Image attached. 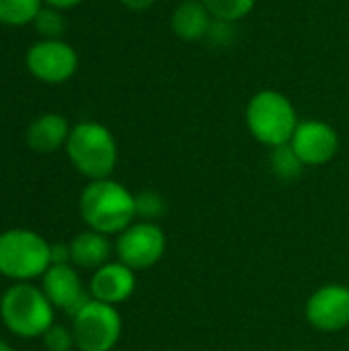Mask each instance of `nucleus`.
<instances>
[{
  "instance_id": "nucleus-18",
  "label": "nucleus",
  "mask_w": 349,
  "mask_h": 351,
  "mask_svg": "<svg viewBox=\"0 0 349 351\" xmlns=\"http://www.w3.org/2000/svg\"><path fill=\"white\" fill-rule=\"evenodd\" d=\"M202 2L210 10L214 21L239 23L253 12L257 0H202Z\"/></svg>"
},
{
  "instance_id": "nucleus-6",
  "label": "nucleus",
  "mask_w": 349,
  "mask_h": 351,
  "mask_svg": "<svg viewBox=\"0 0 349 351\" xmlns=\"http://www.w3.org/2000/svg\"><path fill=\"white\" fill-rule=\"evenodd\" d=\"M72 333L76 350L111 351L121 337V315L117 306L88 300L78 313L72 315Z\"/></svg>"
},
{
  "instance_id": "nucleus-19",
  "label": "nucleus",
  "mask_w": 349,
  "mask_h": 351,
  "mask_svg": "<svg viewBox=\"0 0 349 351\" xmlns=\"http://www.w3.org/2000/svg\"><path fill=\"white\" fill-rule=\"evenodd\" d=\"M165 212H167V199L158 191L146 189V191L136 193V218L154 222V220L163 218Z\"/></svg>"
},
{
  "instance_id": "nucleus-14",
  "label": "nucleus",
  "mask_w": 349,
  "mask_h": 351,
  "mask_svg": "<svg viewBox=\"0 0 349 351\" xmlns=\"http://www.w3.org/2000/svg\"><path fill=\"white\" fill-rule=\"evenodd\" d=\"M70 132L72 130H70L66 117H62L58 113H45V115L37 117L31 123V128L27 130V144L31 150H35L39 154H49V152H56L62 146H66Z\"/></svg>"
},
{
  "instance_id": "nucleus-16",
  "label": "nucleus",
  "mask_w": 349,
  "mask_h": 351,
  "mask_svg": "<svg viewBox=\"0 0 349 351\" xmlns=\"http://www.w3.org/2000/svg\"><path fill=\"white\" fill-rule=\"evenodd\" d=\"M272 171L278 179L282 181H294L302 175L304 165L298 158V154L294 152V148L290 144L272 148V158H269Z\"/></svg>"
},
{
  "instance_id": "nucleus-5",
  "label": "nucleus",
  "mask_w": 349,
  "mask_h": 351,
  "mask_svg": "<svg viewBox=\"0 0 349 351\" xmlns=\"http://www.w3.org/2000/svg\"><path fill=\"white\" fill-rule=\"evenodd\" d=\"M51 245L35 230L10 228L0 232V276L12 282L43 278L51 265Z\"/></svg>"
},
{
  "instance_id": "nucleus-7",
  "label": "nucleus",
  "mask_w": 349,
  "mask_h": 351,
  "mask_svg": "<svg viewBox=\"0 0 349 351\" xmlns=\"http://www.w3.org/2000/svg\"><path fill=\"white\" fill-rule=\"evenodd\" d=\"M167 251V234L156 222H134L117 234L115 255L117 261L134 271L154 267Z\"/></svg>"
},
{
  "instance_id": "nucleus-8",
  "label": "nucleus",
  "mask_w": 349,
  "mask_h": 351,
  "mask_svg": "<svg viewBox=\"0 0 349 351\" xmlns=\"http://www.w3.org/2000/svg\"><path fill=\"white\" fill-rule=\"evenodd\" d=\"M311 327L323 333H339L349 327V288L344 284H325L315 290L304 306Z\"/></svg>"
},
{
  "instance_id": "nucleus-3",
  "label": "nucleus",
  "mask_w": 349,
  "mask_h": 351,
  "mask_svg": "<svg viewBox=\"0 0 349 351\" xmlns=\"http://www.w3.org/2000/svg\"><path fill=\"white\" fill-rule=\"evenodd\" d=\"M53 304L41 288L29 282H14L0 298L2 325L21 339L43 337L53 325Z\"/></svg>"
},
{
  "instance_id": "nucleus-1",
  "label": "nucleus",
  "mask_w": 349,
  "mask_h": 351,
  "mask_svg": "<svg viewBox=\"0 0 349 351\" xmlns=\"http://www.w3.org/2000/svg\"><path fill=\"white\" fill-rule=\"evenodd\" d=\"M78 208L84 224L105 237H117L136 220V195L111 177L91 181L80 193Z\"/></svg>"
},
{
  "instance_id": "nucleus-10",
  "label": "nucleus",
  "mask_w": 349,
  "mask_h": 351,
  "mask_svg": "<svg viewBox=\"0 0 349 351\" xmlns=\"http://www.w3.org/2000/svg\"><path fill=\"white\" fill-rule=\"evenodd\" d=\"M290 146L304 167H323L339 152V136L335 128L321 119H304L298 123Z\"/></svg>"
},
{
  "instance_id": "nucleus-26",
  "label": "nucleus",
  "mask_w": 349,
  "mask_h": 351,
  "mask_svg": "<svg viewBox=\"0 0 349 351\" xmlns=\"http://www.w3.org/2000/svg\"><path fill=\"white\" fill-rule=\"evenodd\" d=\"M0 351H14V350H12V346H10V343H6L4 339H0Z\"/></svg>"
},
{
  "instance_id": "nucleus-11",
  "label": "nucleus",
  "mask_w": 349,
  "mask_h": 351,
  "mask_svg": "<svg viewBox=\"0 0 349 351\" xmlns=\"http://www.w3.org/2000/svg\"><path fill=\"white\" fill-rule=\"evenodd\" d=\"M41 290L53 304V308H60L70 317L91 300V294L84 290L82 280L72 263L49 265V269L41 278Z\"/></svg>"
},
{
  "instance_id": "nucleus-20",
  "label": "nucleus",
  "mask_w": 349,
  "mask_h": 351,
  "mask_svg": "<svg viewBox=\"0 0 349 351\" xmlns=\"http://www.w3.org/2000/svg\"><path fill=\"white\" fill-rule=\"evenodd\" d=\"M33 23L37 31L47 39H60V35L66 31V19L58 8H41Z\"/></svg>"
},
{
  "instance_id": "nucleus-25",
  "label": "nucleus",
  "mask_w": 349,
  "mask_h": 351,
  "mask_svg": "<svg viewBox=\"0 0 349 351\" xmlns=\"http://www.w3.org/2000/svg\"><path fill=\"white\" fill-rule=\"evenodd\" d=\"M51 8H58V10H64V8H72L76 4H80L82 0H45Z\"/></svg>"
},
{
  "instance_id": "nucleus-15",
  "label": "nucleus",
  "mask_w": 349,
  "mask_h": 351,
  "mask_svg": "<svg viewBox=\"0 0 349 351\" xmlns=\"http://www.w3.org/2000/svg\"><path fill=\"white\" fill-rule=\"evenodd\" d=\"M68 245H70V263L74 267L93 269V271L109 263V257L113 251L109 237L91 228L76 234Z\"/></svg>"
},
{
  "instance_id": "nucleus-4",
  "label": "nucleus",
  "mask_w": 349,
  "mask_h": 351,
  "mask_svg": "<svg viewBox=\"0 0 349 351\" xmlns=\"http://www.w3.org/2000/svg\"><path fill=\"white\" fill-rule=\"evenodd\" d=\"M66 152L74 169L91 181L109 179L117 165V142L109 128L97 121H82L72 128Z\"/></svg>"
},
{
  "instance_id": "nucleus-24",
  "label": "nucleus",
  "mask_w": 349,
  "mask_h": 351,
  "mask_svg": "<svg viewBox=\"0 0 349 351\" xmlns=\"http://www.w3.org/2000/svg\"><path fill=\"white\" fill-rule=\"evenodd\" d=\"M125 8H130V10H146V8H150L156 0H119Z\"/></svg>"
},
{
  "instance_id": "nucleus-2",
  "label": "nucleus",
  "mask_w": 349,
  "mask_h": 351,
  "mask_svg": "<svg viewBox=\"0 0 349 351\" xmlns=\"http://www.w3.org/2000/svg\"><path fill=\"white\" fill-rule=\"evenodd\" d=\"M245 121L249 134L263 146L278 148L290 144L300 119L294 103L276 88L255 93L247 105Z\"/></svg>"
},
{
  "instance_id": "nucleus-12",
  "label": "nucleus",
  "mask_w": 349,
  "mask_h": 351,
  "mask_svg": "<svg viewBox=\"0 0 349 351\" xmlns=\"http://www.w3.org/2000/svg\"><path fill=\"white\" fill-rule=\"evenodd\" d=\"M136 290V271L121 261H109L93 271L88 294L93 300L117 306L125 302Z\"/></svg>"
},
{
  "instance_id": "nucleus-17",
  "label": "nucleus",
  "mask_w": 349,
  "mask_h": 351,
  "mask_svg": "<svg viewBox=\"0 0 349 351\" xmlns=\"http://www.w3.org/2000/svg\"><path fill=\"white\" fill-rule=\"evenodd\" d=\"M41 10V0H0V23L27 25L35 21Z\"/></svg>"
},
{
  "instance_id": "nucleus-13",
  "label": "nucleus",
  "mask_w": 349,
  "mask_h": 351,
  "mask_svg": "<svg viewBox=\"0 0 349 351\" xmlns=\"http://www.w3.org/2000/svg\"><path fill=\"white\" fill-rule=\"evenodd\" d=\"M212 14L202 0H183L171 14V29L183 41H200L206 39Z\"/></svg>"
},
{
  "instance_id": "nucleus-21",
  "label": "nucleus",
  "mask_w": 349,
  "mask_h": 351,
  "mask_svg": "<svg viewBox=\"0 0 349 351\" xmlns=\"http://www.w3.org/2000/svg\"><path fill=\"white\" fill-rule=\"evenodd\" d=\"M41 339H43V346L47 351H72L76 348L72 329H68L64 325H56V323L43 333Z\"/></svg>"
},
{
  "instance_id": "nucleus-22",
  "label": "nucleus",
  "mask_w": 349,
  "mask_h": 351,
  "mask_svg": "<svg viewBox=\"0 0 349 351\" xmlns=\"http://www.w3.org/2000/svg\"><path fill=\"white\" fill-rule=\"evenodd\" d=\"M206 39H208L212 45H216V47H226V45L234 39V23L212 21Z\"/></svg>"
},
{
  "instance_id": "nucleus-9",
  "label": "nucleus",
  "mask_w": 349,
  "mask_h": 351,
  "mask_svg": "<svg viewBox=\"0 0 349 351\" xmlns=\"http://www.w3.org/2000/svg\"><path fill=\"white\" fill-rule=\"evenodd\" d=\"M29 72L49 84L66 82L78 68V56L72 45L62 39L37 41L27 53Z\"/></svg>"
},
{
  "instance_id": "nucleus-23",
  "label": "nucleus",
  "mask_w": 349,
  "mask_h": 351,
  "mask_svg": "<svg viewBox=\"0 0 349 351\" xmlns=\"http://www.w3.org/2000/svg\"><path fill=\"white\" fill-rule=\"evenodd\" d=\"M49 253H51V265H58V263H70V245L56 243V245H51Z\"/></svg>"
}]
</instances>
